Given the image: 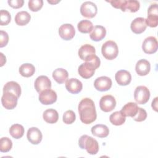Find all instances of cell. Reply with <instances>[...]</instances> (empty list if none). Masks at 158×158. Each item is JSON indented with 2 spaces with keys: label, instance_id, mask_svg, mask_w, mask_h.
I'll use <instances>...</instances> for the list:
<instances>
[{
  "label": "cell",
  "instance_id": "6da1fadb",
  "mask_svg": "<svg viewBox=\"0 0 158 158\" xmlns=\"http://www.w3.org/2000/svg\"><path fill=\"white\" fill-rule=\"evenodd\" d=\"M78 110L82 123L90 124L96 120L97 114L95 105L93 101L90 98H83L78 104Z\"/></svg>",
  "mask_w": 158,
  "mask_h": 158
},
{
  "label": "cell",
  "instance_id": "7a4b0ae2",
  "mask_svg": "<svg viewBox=\"0 0 158 158\" xmlns=\"http://www.w3.org/2000/svg\"><path fill=\"white\" fill-rule=\"evenodd\" d=\"M101 64L99 58L96 56L88 61L81 64L78 69V74L85 79H88L93 76L95 70L97 69Z\"/></svg>",
  "mask_w": 158,
  "mask_h": 158
},
{
  "label": "cell",
  "instance_id": "3957f363",
  "mask_svg": "<svg viewBox=\"0 0 158 158\" xmlns=\"http://www.w3.org/2000/svg\"><path fill=\"white\" fill-rule=\"evenodd\" d=\"M78 145L81 149H86L87 152L91 155L96 154L99 151L98 141L86 135H83L79 138Z\"/></svg>",
  "mask_w": 158,
  "mask_h": 158
},
{
  "label": "cell",
  "instance_id": "277c9868",
  "mask_svg": "<svg viewBox=\"0 0 158 158\" xmlns=\"http://www.w3.org/2000/svg\"><path fill=\"white\" fill-rule=\"evenodd\" d=\"M101 52L104 57L106 59L113 60L117 57L118 54L117 44L114 41H107L101 47Z\"/></svg>",
  "mask_w": 158,
  "mask_h": 158
},
{
  "label": "cell",
  "instance_id": "5b68a950",
  "mask_svg": "<svg viewBox=\"0 0 158 158\" xmlns=\"http://www.w3.org/2000/svg\"><path fill=\"white\" fill-rule=\"evenodd\" d=\"M150 91L145 86H138L134 91V99L137 104H144L149 99Z\"/></svg>",
  "mask_w": 158,
  "mask_h": 158
},
{
  "label": "cell",
  "instance_id": "8992f818",
  "mask_svg": "<svg viewBox=\"0 0 158 158\" xmlns=\"http://www.w3.org/2000/svg\"><path fill=\"white\" fill-rule=\"evenodd\" d=\"M147 26L155 28L158 25V7L157 4H151L148 9V17L146 19Z\"/></svg>",
  "mask_w": 158,
  "mask_h": 158
},
{
  "label": "cell",
  "instance_id": "52a82bcc",
  "mask_svg": "<svg viewBox=\"0 0 158 158\" xmlns=\"http://www.w3.org/2000/svg\"><path fill=\"white\" fill-rule=\"evenodd\" d=\"M98 12L96 5L91 1L84 2L80 7V13L82 16L91 19L95 17Z\"/></svg>",
  "mask_w": 158,
  "mask_h": 158
},
{
  "label": "cell",
  "instance_id": "ba28073f",
  "mask_svg": "<svg viewBox=\"0 0 158 158\" xmlns=\"http://www.w3.org/2000/svg\"><path fill=\"white\" fill-rule=\"evenodd\" d=\"M18 98L14 94L10 92H3L1 97V102L2 106L8 110L14 109L17 104Z\"/></svg>",
  "mask_w": 158,
  "mask_h": 158
},
{
  "label": "cell",
  "instance_id": "9c48e42d",
  "mask_svg": "<svg viewBox=\"0 0 158 158\" xmlns=\"http://www.w3.org/2000/svg\"><path fill=\"white\" fill-rule=\"evenodd\" d=\"M116 106V101L112 95L107 94L101 97L99 101L100 109L105 112H109L112 111Z\"/></svg>",
  "mask_w": 158,
  "mask_h": 158
},
{
  "label": "cell",
  "instance_id": "30bf717a",
  "mask_svg": "<svg viewBox=\"0 0 158 158\" xmlns=\"http://www.w3.org/2000/svg\"><path fill=\"white\" fill-rule=\"evenodd\" d=\"M57 96L56 93L51 89H46L39 94V101L44 105H50L57 101Z\"/></svg>",
  "mask_w": 158,
  "mask_h": 158
},
{
  "label": "cell",
  "instance_id": "8fae6325",
  "mask_svg": "<svg viewBox=\"0 0 158 158\" xmlns=\"http://www.w3.org/2000/svg\"><path fill=\"white\" fill-rule=\"evenodd\" d=\"M158 44L157 39L154 36H148L143 41L142 49L146 54H151L157 50Z\"/></svg>",
  "mask_w": 158,
  "mask_h": 158
},
{
  "label": "cell",
  "instance_id": "7c38bea8",
  "mask_svg": "<svg viewBox=\"0 0 158 158\" xmlns=\"http://www.w3.org/2000/svg\"><path fill=\"white\" fill-rule=\"evenodd\" d=\"M59 34L62 39L66 41L70 40L75 35V30L72 24L65 23L59 27Z\"/></svg>",
  "mask_w": 158,
  "mask_h": 158
},
{
  "label": "cell",
  "instance_id": "4fadbf2b",
  "mask_svg": "<svg viewBox=\"0 0 158 158\" xmlns=\"http://www.w3.org/2000/svg\"><path fill=\"white\" fill-rule=\"evenodd\" d=\"M112 85L111 79L106 76L97 78L94 82V88L99 91H106L110 89Z\"/></svg>",
  "mask_w": 158,
  "mask_h": 158
},
{
  "label": "cell",
  "instance_id": "5bb4252c",
  "mask_svg": "<svg viewBox=\"0 0 158 158\" xmlns=\"http://www.w3.org/2000/svg\"><path fill=\"white\" fill-rule=\"evenodd\" d=\"M34 85L36 91L40 93L44 90L51 89V81L47 76L41 75L36 78Z\"/></svg>",
  "mask_w": 158,
  "mask_h": 158
},
{
  "label": "cell",
  "instance_id": "9a60e30c",
  "mask_svg": "<svg viewBox=\"0 0 158 158\" xmlns=\"http://www.w3.org/2000/svg\"><path fill=\"white\" fill-rule=\"evenodd\" d=\"M65 88L67 90L72 94L80 93L83 88L82 83L77 78H72L65 81Z\"/></svg>",
  "mask_w": 158,
  "mask_h": 158
},
{
  "label": "cell",
  "instance_id": "2e32d148",
  "mask_svg": "<svg viewBox=\"0 0 158 158\" xmlns=\"http://www.w3.org/2000/svg\"><path fill=\"white\" fill-rule=\"evenodd\" d=\"M27 138L30 143L38 144L42 140L43 135L41 131L38 128L31 127L27 131Z\"/></svg>",
  "mask_w": 158,
  "mask_h": 158
},
{
  "label": "cell",
  "instance_id": "e0dca14e",
  "mask_svg": "<svg viewBox=\"0 0 158 158\" xmlns=\"http://www.w3.org/2000/svg\"><path fill=\"white\" fill-rule=\"evenodd\" d=\"M147 27L146 19L143 17H137L131 23L130 28L135 34H140L144 32Z\"/></svg>",
  "mask_w": 158,
  "mask_h": 158
},
{
  "label": "cell",
  "instance_id": "ac0fdd59",
  "mask_svg": "<svg viewBox=\"0 0 158 158\" xmlns=\"http://www.w3.org/2000/svg\"><path fill=\"white\" fill-rule=\"evenodd\" d=\"M115 78L119 85L126 86L130 83L131 81V75L128 71L120 70L115 73Z\"/></svg>",
  "mask_w": 158,
  "mask_h": 158
},
{
  "label": "cell",
  "instance_id": "d6986e66",
  "mask_svg": "<svg viewBox=\"0 0 158 158\" xmlns=\"http://www.w3.org/2000/svg\"><path fill=\"white\" fill-rule=\"evenodd\" d=\"M151 70L150 62L146 59L139 60L135 66V70L139 76L147 75Z\"/></svg>",
  "mask_w": 158,
  "mask_h": 158
},
{
  "label": "cell",
  "instance_id": "ffe728a7",
  "mask_svg": "<svg viewBox=\"0 0 158 158\" xmlns=\"http://www.w3.org/2000/svg\"><path fill=\"white\" fill-rule=\"evenodd\" d=\"M106 35L105 27L101 25H96L90 33V38L94 41H99L104 38Z\"/></svg>",
  "mask_w": 158,
  "mask_h": 158
},
{
  "label": "cell",
  "instance_id": "44dd1931",
  "mask_svg": "<svg viewBox=\"0 0 158 158\" xmlns=\"http://www.w3.org/2000/svg\"><path fill=\"white\" fill-rule=\"evenodd\" d=\"M79 57L83 60H85L89 57L94 55L96 54V50L94 46L86 44L80 47L78 52Z\"/></svg>",
  "mask_w": 158,
  "mask_h": 158
},
{
  "label": "cell",
  "instance_id": "7402d4cb",
  "mask_svg": "<svg viewBox=\"0 0 158 158\" xmlns=\"http://www.w3.org/2000/svg\"><path fill=\"white\" fill-rule=\"evenodd\" d=\"M138 107H139L136 103L130 102L124 105L120 111L125 117H130L133 118L137 114Z\"/></svg>",
  "mask_w": 158,
  "mask_h": 158
},
{
  "label": "cell",
  "instance_id": "603a6c76",
  "mask_svg": "<svg viewBox=\"0 0 158 158\" xmlns=\"http://www.w3.org/2000/svg\"><path fill=\"white\" fill-rule=\"evenodd\" d=\"M92 134L99 138H106L109 135V128L102 124H98L93 126L91 129Z\"/></svg>",
  "mask_w": 158,
  "mask_h": 158
},
{
  "label": "cell",
  "instance_id": "cb8c5ba5",
  "mask_svg": "<svg viewBox=\"0 0 158 158\" xmlns=\"http://www.w3.org/2000/svg\"><path fill=\"white\" fill-rule=\"evenodd\" d=\"M68 72L62 68H57L52 72V78L59 84H62L67 80Z\"/></svg>",
  "mask_w": 158,
  "mask_h": 158
},
{
  "label": "cell",
  "instance_id": "d4e9b609",
  "mask_svg": "<svg viewBox=\"0 0 158 158\" xmlns=\"http://www.w3.org/2000/svg\"><path fill=\"white\" fill-rule=\"evenodd\" d=\"M6 91L14 94L19 98L21 94V87L18 83L10 81L6 83L3 87V92Z\"/></svg>",
  "mask_w": 158,
  "mask_h": 158
},
{
  "label": "cell",
  "instance_id": "484cf974",
  "mask_svg": "<svg viewBox=\"0 0 158 158\" xmlns=\"http://www.w3.org/2000/svg\"><path fill=\"white\" fill-rule=\"evenodd\" d=\"M44 120L48 123H55L59 118V114L56 110L54 109H48L43 114Z\"/></svg>",
  "mask_w": 158,
  "mask_h": 158
},
{
  "label": "cell",
  "instance_id": "4316f807",
  "mask_svg": "<svg viewBox=\"0 0 158 158\" xmlns=\"http://www.w3.org/2000/svg\"><path fill=\"white\" fill-rule=\"evenodd\" d=\"M140 7L139 2L136 0H125V2L121 8L123 12H137Z\"/></svg>",
  "mask_w": 158,
  "mask_h": 158
},
{
  "label": "cell",
  "instance_id": "83f0119b",
  "mask_svg": "<svg viewBox=\"0 0 158 158\" xmlns=\"http://www.w3.org/2000/svg\"><path fill=\"white\" fill-rule=\"evenodd\" d=\"M31 19L30 14L27 11H20L15 15V22L19 26H24L29 23Z\"/></svg>",
  "mask_w": 158,
  "mask_h": 158
},
{
  "label": "cell",
  "instance_id": "f1b7e54d",
  "mask_svg": "<svg viewBox=\"0 0 158 158\" xmlns=\"http://www.w3.org/2000/svg\"><path fill=\"white\" fill-rule=\"evenodd\" d=\"M19 73L20 74L24 77H30L33 75L35 72V66L29 63L23 64L19 67Z\"/></svg>",
  "mask_w": 158,
  "mask_h": 158
},
{
  "label": "cell",
  "instance_id": "f546056e",
  "mask_svg": "<svg viewBox=\"0 0 158 158\" xmlns=\"http://www.w3.org/2000/svg\"><path fill=\"white\" fill-rule=\"evenodd\" d=\"M109 120L112 124L116 126H119L125 123L126 117L123 115L121 111H116L110 115Z\"/></svg>",
  "mask_w": 158,
  "mask_h": 158
},
{
  "label": "cell",
  "instance_id": "4dcf8cb0",
  "mask_svg": "<svg viewBox=\"0 0 158 158\" xmlns=\"http://www.w3.org/2000/svg\"><path fill=\"white\" fill-rule=\"evenodd\" d=\"M23 127L20 124H14L9 128V133L15 139L21 138L24 134Z\"/></svg>",
  "mask_w": 158,
  "mask_h": 158
},
{
  "label": "cell",
  "instance_id": "1f68e13d",
  "mask_svg": "<svg viewBox=\"0 0 158 158\" xmlns=\"http://www.w3.org/2000/svg\"><path fill=\"white\" fill-rule=\"evenodd\" d=\"M77 28L78 31L82 33H89L92 31L93 25L89 20H83L78 23Z\"/></svg>",
  "mask_w": 158,
  "mask_h": 158
},
{
  "label": "cell",
  "instance_id": "d6a6232c",
  "mask_svg": "<svg viewBox=\"0 0 158 158\" xmlns=\"http://www.w3.org/2000/svg\"><path fill=\"white\" fill-rule=\"evenodd\" d=\"M12 147L11 139L7 137H2L0 139V151L2 152H9Z\"/></svg>",
  "mask_w": 158,
  "mask_h": 158
},
{
  "label": "cell",
  "instance_id": "836d02e7",
  "mask_svg": "<svg viewBox=\"0 0 158 158\" xmlns=\"http://www.w3.org/2000/svg\"><path fill=\"white\" fill-rule=\"evenodd\" d=\"M76 119V115L75 112L72 110H67L63 115V122L65 124H72Z\"/></svg>",
  "mask_w": 158,
  "mask_h": 158
},
{
  "label": "cell",
  "instance_id": "e575fe53",
  "mask_svg": "<svg viewBox=\"0 0 158 158\" xmlns=\"http://www.w3.org/2000/svg\"><path fill=\"white\" fill-rule=\"evenodd\" d=\"M43 6V0H30L28 1V8L33 12L40 10Z\"/></svg>",
  "mask_w": 158,
  "mask_h": 158
},
{
  "label": "cell",
  "instance_id": "d590c367",
  "mask_svg": "<svg viewBox=\"0 0 158 158\" xmlns=\"http://www.w3.org/2000/svg\"><path fill=\"white\" fill-rule=\"evenodd\" d=\"M11 20V15L6 10H1L0 11V21L1 25H7Z\"/></svg>",
  "mask_w": 158,
  "mask_h": 158
},
{
  "label": "cell",
  "instance_id": "8d00e7d4",
  "mask_svg": "<svg viewBox=\"0 0 158 158\" xmlns=\"http://www.w3.org/2000/svg\"><path fill=\"white\" fill-rule=\"evenodd\" d=\"M146 117H147V112H146V111L144 109L139 107L137 114L132 118L135 121L139 122H143V121L145 120Z\"/></svg>",
  "mask_w": 158,
  "mask_h": 158
},
{
  "label": "cell",
  "instance_id": "74e56055",
  "mask_svg": "<svg viewBox=\"0 0 158 158\" xmlns=\"http://www.w3.org/2000/svg\"><path fill=\"white\" fill-rule=\"evenodd\" d=\"M9 42V36L7 32L1 30L0 31V48L6 46Z\"/></svg>",
  "mask_w": 158,
  "mask_h": 158
},
{
  "label": "cell",
  "instance_id": "f35d334b",
  "mask_svg": "<svg viewBox=\"0 0 158 158\" xmlns=\"http://www.w3.org/2000/svg\"><path fill=\"white\" fill-rule=\"evenodd\" d=\"M7 2L11 7L14 9H19L23 6L24 1L23 0H9Z\"/></svg>",
  "mask_w": 158,
  "mask_h": 158
},
{
  "label": "cell",
  "instance_id": "ab89813d",
  "mask_svg": "<svg viewBox=\"0 0 158 158\" xmlns=\"http://www.w3.org/2000/svg\"><path fill=\"white\" fill-rule=\"evenodd\" d=\"M107 2L110 3L112 7L116 9H120L122 8L125 0H112V1H107Z\"/></svg>",
  "mask_w": 158,
  "mask_h": 158
},
{
  "label": "cell",
  "instance_id": "60d3db41",
  "mask_svg": "<svg viewBox=\"0 0 158 158\" xmlns=\"http://www.w3.org/2000/svg\"><path fill=\"white\" fill-rule=\"evenodd\" d=\"M157 97H156V98H154V99L152 101V105H151V106H152V109L155 110V111H157Z\"/></svg>",
  "mask_w": 158,
  "mask_h": 158
},
{
  "label": "cell",
  "instance_id": "b9f144b4",
  "mask_svg": "<svg viewBox=\"0 0 158 158\" xmlns=\"http://www.w3.org/2000/svg\"><path fill=\"white\" fill-rule=\"evenodd\" d=\"M59 2H60V1H48V2H49V4H57Z\"/></svg>",
  "mask_w": 158,
  "mask_h": 158
}]
</instances>
